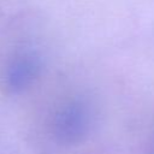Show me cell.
<instances>
[{
  "label": "cell",
  "mask_w": 154,
  "mask_h": 154,
  "mask_svg": "<svg viewBox=\"0 0 154 154\" xmlns=\"http://www.w3.org/2000/svg\"><path fill=\"white\" fill-rule=\"evenodd\" d=\"M34 69L32 61L26 58H20L13 61L12 65L8 66L6 73V83L8 88L13 90L22 89L31 78Z\"/></svg>",
  "instance_id": "1"
}]
</instances>
